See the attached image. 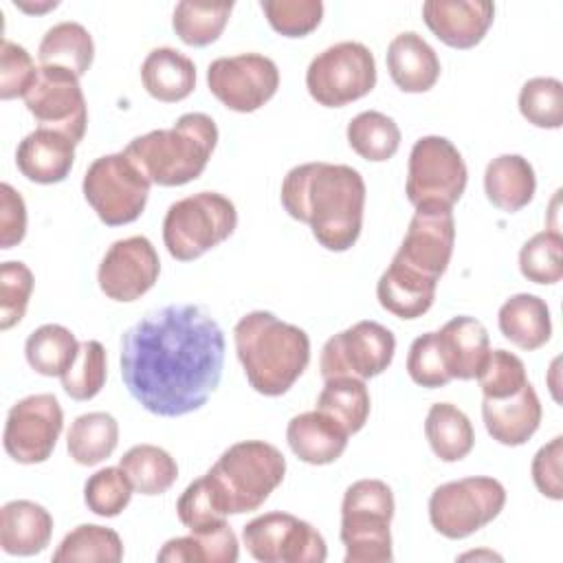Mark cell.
<instances>
[{
	"label": "cell",
	"mask_w": 563,
	"mask_h": 563,
	"mask_svg": "<svg viewBox=\"0 0 563 563\" xmlns=\"http://www.w3.org/2000/svg\"><path fill=\"white\" fill-rule=\"evenodd\" d=\"M224 332L194 303H169L121 336V376L150 413L178 418L200 409L220 385Z\"/></svg>",
	"instance_id": "obj_1"
},
{
	"label": "cell",
	"mask_w": 563,
	"mask_h": 563,
	"mask_svg": "<svg viewBox=\"0 0 563 563\" xmlns=\"http://www.w3.org/2000/svg\"><path fill=\"white\" fill-rule=\"evenodd\" d=\"M279 198L288 216L308 224L328 251H347L361 235L365 180L350 165H297L284 176Z\"/></svg>",
	"instance_id": "obj_2"
},
{
	"label": "cell",
	"mask_w": 563,
	"mask_h": 563,
	"mask_svg": "<svg viewBox=\"0 0 563 563\" xmlns=\"http://www.w3.org/2000/svg\"><path fill=\"white\" fill-rule=\"evenodd\" d=\"M233 339L249 385L264 396L286 394L310 363L308 334L268 310L244 314Z\"/></svg>",
	"instance_id": "obj_3"
},
{
	"label": "cell",
	"mask_w": 563,
	"mask_h": 563,
	"mask_svg": "<svg viewBox=\"0 0 563 563\" xmlns=\"http://www.w3.org/2000/svg\"><path fill=\"white\" fill-rule=\"evenodd\" d=\"M218 143L216 121L205 112H187L167 130H152L132 139L123 154L161 187H180L196 180Z\"/></svg>",
	"instance_id": "obj_4"
},
{
	"label": "cell",
	"mask_w": 563,
	"mask_h": 563,
	"mask_svg": "<svg viewBox=\"0 0 563 563\" xmlns=\"http://www.w3.org/2000/svg\"><path fill=\"white\" fill-rule=\"evenodd\" d=\"M227 515L257 510L286 475L282 451L264 440L231 444L205 473Z\"/></svg>",
	"instance_id": "obj_5"
},
{
	"label": "cell",
	"mask_w": 563,
	"mask_h": 563,
	"mask_svg": "<svg viewBox=\"0 0 563 563\" xmlns=\"http://www.w3.org/2000/svg\"><path fill=\"white\" fill-rule=\"evenodd\" d=\"M394 493L383 479H358L347 486L341 504V541L345 563H389Z\"/></svg>",
	"instance_id": "obj_6"
},
{
	"label": "cell",
	"mask_w": 563,
	"mask_h": 563,
	"mask_svg": "<svg viewBox=\"0 0 563 563\" xmlns=\"http://www.w3.org/2000/svg\"><path fill=\"white\" fill-rule=\"evenodd\" d=\"M238 227L235 205L218 191H198L169 205L163 220V242L178 262H191L220 242Z\"/></svg>",
	"instance_id": "obj_7"
},
{
	"label": "cell",
	"mask_w": 563,
	"mask_h": 563,
	"mask_svg": "<svg viewBox=\"0 0 563 563\" xmlns=\"http://www.w3.org/2000/svg\"><path fill=\"white\" fill-rule=\"evenodd\" d=\"M468 172L457 147L444 136L413 143L407 165V200L416 209H451L464 194Z\"/></svg>",
	"instance_id": "obj_8"
},
{
	"label": "cell",
	"mask_w": 563,
	"mask_h": 563,
	"mask_svg": "<svg viewBox=\"0 0 563 563\" xmlns=\"http://www.w3.org/2000/svg\"><path fill=\"white\" fill-rule=\"evenodd\" d=\"M150 178L123 154H106L84 174V198L108 227L134 222L147 202Z\"/></svg>",
	"instance_id": "obj_9"
},
{
	"label": "cell",
	"mask_w": 563,
	"mask_h": 563,
	"mask_svg": "<svg viewBox=\"0 0 563 563\" xmlns=\"http://www.w3.org/2000/svg\"><path fill=\"white\" fill-rule=\"evenodd\" d=\"M506 504L495 477H464L438 486L429 497L431 526L446 539H464L490 523Z\"/></svg>",
	"instance_id": "obj_10"
},
{
	"label": "cell",
	"mask_w": 563,
	"mask_h": 563,
	"mask_svg": "<svg viewBox=\"0 0 563 563\" xmlns=\"http://www.w3.org/2000/svg\"><path fill=\"white\" fill-rule=\"evenodd\" d=\"M376 86V62L361 42H339L312 57L306 70L310 97L325 108L347 106Z\"/></svg>",
	"instance_id": "obj_11"
},
{
	"label": "cell",
	"mask_w": 563,
	"mask_h": 563,
	"mask_svg": "<svg viewBox=\"0 0 563 563\" xmlns=\"http://www.w3.org/2000/svg\"><path fill=\"white\" fill-rule=\"evenodd\" d=\"M244 545L262 563H323L325 539L308 521L290 512H264L242 530Z\"/></svg>",
	"instance_id": "obj_12"
},
{
	"label": "cell",
	"mask_w": 563,
	"mask_h": 563,
	"mask_svg": "<svg viewBox=\"0 0 563 563\" xmlns=\"http://www.w3.org/2000/svg\"><path fill=\"white\" fill-rule=\"evenodd\" d=\"M396 336L378 321H358L352 328L330 336L321 350L319 369L323 380L336 376L374 378L383 374L394 358Z\"/></svg>",
	"instance_id": "obj_13"
},
{
	"label": "cell",
	"mask_w": 563,
	"mask_h": 563,
	"mask_svg": "<svg viewBox=\"0 0 563 563\" xmlns=\"http://www.w3.org/2000/svg\"><path fill=\"white\" fill-rule=\"evenodd\" d=\"M211 95L233 112H255L279 88L277 64L260 53L218 57L207 68Z\"/></svg>",
	"instance_id": "obj_14"
},
{
	"label": "cell",
	"mask_w": 563,
	"mask_h": 563,
	"mask_svg": "<svg viewBox=\"0 0 563 563\" xmlns=\"http://www.w3.org/2000/svg\"><path fill=\"white\" fill-rule=\"evenodd\" d=\"M24 103L40 128L62 132L75 143L84 139L88 110L79 77L70 70L57 66H40L31 90L24 95Z\"/></svg>",
	"instance_id": "obj_15"
},
{
	"label": "cell",
	"mask_w": 563,
	"mask_h": 563,
	"mask_svg": "<svg viewBox=\"0 0 563 563\" xmlns=\"http://www.w3.org/2000/svg\"><path fill=\"white\" fill-rule=\"evenodd\" d=\"M64 427V411L53 394L18 400L7 416L4 451L20 464L46 462Z\"/></svg>",
	"instance_id": "obj_16"
},
{
	"label": "cell",
	"mask_w": 563,
	"mask_h": 563,
	"mask_svg": "<svg viewBox=\"0 0 563 563\" xmlns=\"http://www.w3.org/2000/svg\"><path fill=\"white\" fill-rule=\"evenodd\" d=\"M161 260L145 235L117 240L103 255L97 273L99 288L114 301H134L143 297L158 279Z\"/></svg>",
	"instance_id": "obj_17"
},
{
	"label": "cell",
	"mask_w": 563,
	"mask_h": 563,
	"mask_svg": "<svg viewBox=\"0 0 563 563\" xmlns=\"http://www.w3.org/2000/svg\"><path fill=\"white\" fill-rule=\"evenodd\" d=\"M455 222L451 209H416L394 260L438 282L451 262Z\"/></svg>",
	"instance_id": "obj_18"
},
{
	"label": "cell",
	"mask_w": 563,
	"mask_h": 563,
	"mask_svg": "<svg viewBox=\"0 0 563 563\" xmlns=\"http://www.w3.org/2000/svg\"><path fill=\"white\" fill-rule=\"evenodd\" d=\"M424 24L451 48H473L488 33L495 20V4L488 0H427Z\"/></svg>",
	"instance_id": "obj_19"
},
{
	"label": "cell",
	"mask_w": 563,
	"mask_h": 563,
	"mask_svg": "<svg viewBox=\"0 0 563 563\" xmlns=\"http://www.w3.org/2000/svg\"><path fill=\"white\" fill-rule=\"evenodd\" d=\"M75 145L77 143L62 132L37 128L20 141L15 150V165L31 183H62L73 169Z\"/></svg>",
	"instance_id": "obj_20"
},
{
	"label": "cell",
	"mask_w": 563,
	"mask_h": 563,
	"mask_svg": "<svg viewBox=\"0 0 563 563\" xmlns=\"http://www.w3.org/2000/svg\"><path fill=\"white\" fill-rule=\"evenodd\" d=\"M484 427L504 446L526 444L541 422V402L530 383L508 398H484Z\"/></svg>",
	"instance_id": "obj_21"
},
{
	"label": "cell",
	"mask_w": 563,
	"mask_h": 563,
	"mask_svg": "<svg viewBox=\"0 0 563 563\" xmlns=\"http://www.w3.org/2000/svg\"><path fill=\"white\" fill-rule=\"evenodd\" d=\"M350 433L328 413L314 409L290 418L286 427V440L290 451L306 464L323 466L336 462L345 446Z\"/></svg>",
	"instance_id": "obj_22"
},
{
	"label": "cell",
	"mask_w": 563,
	"mask_h": 563,
	"mask_svg": "<svg viewBox=\"0 0 563 563\" xmlns=\"http://www.w3.org/2000/svg\"><path fill=\"white\" fill-rule=\"evenodd\" d=\"M387 70L402 92H427L440 77V59L422 35L405 31L387 46Z\"/></svg>",
	"instance_id": "obj_23"
},
{
	"label": "cell",
	"mask_w": 563,
	"mask_h": 563,
	"mask_svg": "<svg viewBox=\"0 0 563 563\" xmlns=\"http://www.w3.org/2000/svg\"><path fill=\"white\" fill-rule=\"evenodd\" d=\"M53 534L51 512L29 499L7 501L0 510V545L7 554H40Z\"/></svg>",
	"instance_id": "obj_24"
},
{
	"label": "cell",
	"mask_w": 563,
	"mask_h": 563,
	"mask_svg": "<svg viewBox=\"0 0 563 563\" xmlns=\"http://www.w3.org/2000/svg\"><path fill=\"white\" fill-rule=\"evenodd\" d=\"M438 343L451 378H477L490 347L488 332L482 321L473 317H453L438 330Z\"/></svg>",
	"instance_id": "obj_25"
},
{
	"label": "cell",
	"mask_w": 563,
	"mask_h": 563,
	"mask_svg": "<svg viewBox=\"0 0 563 563\" xmlns=\"http://www.w3.org/2000/svg\"><path fill=\"white\" fill-rule=\"evenodd\" d=\"M435 286V279L411 271L398 260H391L376 284V297L378 303L394 317L418 319L433 306Z\"/></svg>",
	"instance_id": "obj_26"
},
{
	"label": "cell",
	"mask_w": 563,
	"mask_h": 563,
	"mask_svg": "<svg viewBox=\"0 0 563 563\" xmlns=\"http://www.w3.org/2000/svg\"><path fill=\"white\" fill-rule=\"evenodd\" d=\"M141 81L150 97L163 103H176L194 92L196 66L180 51L161 46L150 51L143 59Z\"/></svg>",
	"instance_id": "obj_27"
},
{
	"label": "cell",
	"mask_w": 563,
	"mask_h": 563,
	"mask_svg": "<svg viewBox=\"0 0 563 563\" xmlns=\"http://www.w3.org/2000/svg\"><path fill=\"white\" fill-rule=\"evenodd\" d=\"M484 189L486 198L497 209L515 213L534 198V169L528 163V158L519 154H501L486 165Z\"/></svg>",
	"instance_id": "obj_28"
},
{
	"label": "cell",
	"mask_w": 563,
	"mask_h": 563,
	"mask_svg": "<svg viewBox=\"0 0 563 563\" xmlns=\"http://www.w3.org/2000/svg\"><path fill=\"white\" fill-rule=\"evenodd\" d=\"M501 334L521 350H539L550 341L552 321L548 303L530 292H519L506 299L497 314Z\"/></svg>",
	"instance_id": "obj_29"
},
{
	"label": "cell",
	"mask_w": 563,
	"mask_h": 563,
	"mask_svg": "<svg viewBox=\"0 0 563 563\" xmlns=\"http://www.w3.org/2000/svg\"><path fill=\"white\" fill-rule=\"evenodd\" d=\"M240 554L235 532L222 523L207 532L169 539L156 554L163 563H235Z\"/></svg>",
	"instance_id": "obj_30"
},
{
	"label": "cell",
	"mask_w": 563,
	"mask_h": 563,
	"mask_svg": "<svg viewBox=\"0 0 563 563\" xmlns=\"http://www.w3.org/2000/svg\"><path fill=\"white\" fill-rule=\"evenodd\" d=\"M37 57L42 66L66 68L73 75L81 77L88 73L95 57L92 35L79 22L53 24L40 42Z\"/></svg>",
	"instance_id": "obj_31"
},
{
	"label": "cell",
	"mask_w": 563,
	"mask_h": 563,
	"mask_svg": "<svg viewBox=\"0 0 563 563\" xmlns=\"http://www.w3.org/2000/svg\"><path fill=\"white\" fill-rule=\"evenodd\" d=\"M424 435L431 451L442 462H460L475 444V433L468 416L451 402L431 405L424 420Z\"/></svg>",
	"instance_id": "obj_32"
},
{
	"label": "cell",
	"mask_w": 563,
	"mask_h": 563,
	"mask_svg": "<svg viewBox=\"0 0 563 563\" xmlns=\"http://www.w3.org/2000/svg\"><path fill=\"white\" fill-rule=\"evenodd\" d=\"M119 444V424L106 411L77 416L68 429L66 446L70 457L81 466H95L110 457Z\"/></svg>",
	"instance_id": "obj_33"
},
{
	"label": "cell",
	"mask_w": 563,
	"mask_h": 563,
	"mask_svg": "<svg viewBox=\"0 0 563 563\" xmlns=\"http://www.w3.org/2000/svg\"><path fill=\"white\" fill-rule=\"evenodd\" d=\"M119 466L141 495H163L178 477L176 460L156 444H136L123 453Z\"/></svg>",
	"instance_id": "obj_34"
},
{
	"label": "cell",
	"mask_w": 563,
	"mask_h": 563,
	"mask_svg": "<svg viewBox=\"0 0 563 563\" xmlns=\"http://www.w3.org/2000/svg\"><path fill=\"white\" fill-rule=\"evenodd\" d=\"M317 409L334 418L350 435L361 431L369 418V391L365 380L352 376L328 378L317 398Z\"/></svg>",
	"instance_id": "obj_35"
},
{
	"label": "cell",
	"mask_w": 563,
	"mask_h": 563,
	"mask_svg": "<svg viewBox=\"0 0 563 563\" xmlns=\"http://www.w3.org/2000/svg\"><path fill=\"white\" fill-rule=\"evenodd\" d=\"M75 334L59 323H44L26 339L24 354L29 365L42 376H62L77 358Z\"/></svg>",
	"instance_id": "obj_36"
},
{
	"label": "cell",
	"mask_w": 563,
	"mask_h": 563,
	"mask_svg": "<svg viewBox=\"0 0 563 563\" xmlns=\"http://www.w3.org/2000/svg\"><path fill=\"white\" fill-rule=\"evenodd\" d=\"M347 143L365 161H389L400 147V128L378 110H365L347 123Z\"/></svg>",
	"instance_id": "obj_37"
},
{
	"label": "cell",
	"mask_w": 563,
	"mask_h": 563,
	"mask_svg": "<svg viewBox=\"0 0 563 563\" xmlns=\"http://www.w3.org/2000/svg\"><path fill=\"white\" fill-rule=\"evenodd\" d=\"M233 2H194L183 0L176 4L172 15V26L176 35L187 46H207L220 37L224 31Z\"/></svg>",
	"instance_id": "obj_38"
},
{
	"label": "cell",
	"mask_w": 563,
	"mask_h": 563,
	"mask_svg": "<svg viewBox=\"0 0 563 563\" xmlns=\"http://www.w3.org/2000/svg\"><path fill=\"white\" fill-rule=\"evenodd\" d=\"M121 559H123L121 537L112 528H103L97 523L77 526L62 539V543L53 552V561L119 563Z\"/></svg>",
	"instance_id": "obj_39"
},
{
	"label": "cell",
	"mask_w": 563,
	"mask_h": 563,
	"mask_svg": "<svg viewBox=\"0 0 563 563\" xmlns=\"http://www.w3.org/2000/svg\"><path fill=\"white\" fill-rule=\"evenodd\" d=\"M106 376H108L106 350L99 341L88 339L79 343L77 358L59 378H62L64 391L73 400H90L103 389Z\"/></svg>",
	"instance_id": "obj_40"
},
{
	"label": "cell",
	"mask_w": 563,
	"mask_h": 563,
	"mask_svg": "<svg viewBox=\"0 0 563 563\" xmlns=\"http://www.w3.org/2000/svg\"><path fill=\"white\" fill-rule=\"evenodd\" d=\"M178 519L189 532H207L227 523V510L207 475L191 482L176 501Z\"/></svg>",
	"instance_id": "obj_41"
},
{
	"label": "cell",
	"mask_w": 563,
	"mask_h": 563,
	"mask_svg": "<svg viewBox=\"0 0 563 563\" xmlns=\"http://www.w3.org/2000/svg\"><path fill=\"white\" fill-rule=\"evenodd\" d=\"M519 112L537 128L563 125V84L554 77H532L521 86Z\"/></svg>",
	"instance_id": "obj_42"
},
{
	"label": "cell",
	"mask_w": 563,
	"mask_h": 563,
	"mask_svg": "<svg viewBox=\"0 0 563 563\" xmlns=\"http://www.w3.org/2000/svg\"><path fill=\"white\" fill-rule=\"evenodd\" d=\"M563 238L559 231L534 233L519 251V271L528 282L556 284L563 277Z\"/></svg>",
	"instance_id": "obj_43"
},
{
	"label": "cell",
	"mask_w": 563,
	"mask_h": 563,
	"mask_svg": "<svg viewBox=\"0 0 563 563\" xmlns=\"http://www.w3.org/2000/svg\"><path fill=\"white\" fill-rule=\"evenodd\" d=\"M132 490L134 486L121 466H106L88 477L84 501L99 517H117L128 508Z\"/></svg>",
	"instance_id": "obj_44"
},
{
	"label": "cell",
	"mask_w": 563,
	"mask_h": 563,
	"mask_svg": "<svg viewBox=\"0 0 563 563\" xmlns=\"http://www.w3.org/2000/svg\"><path fill=\"white\" fill-rule=\"evenodd\" d=\"M268 24L284 37H303L312 33L323 18L321 0H262Z\"/></svg>",
	"instance_id": "obj_45"
},
{
	"label": "cell",
	"mask_w": 563,
	"mask_h": 563,
	"mask_svg": "<svg viewBox=\"0 0 563 563\" xmlns=\"http://www.w3.org/2000/svg\"><path fill=\"white\" fill-rule=\"evenodd\" d=\"M477 383L484 398H508L528 383L523 361L508 350H490L477 374Z\"/></svg>",
	"instance_id": "obj_46"
},
{
	"label": "cell",
	"mask_w": 563,
	"mask_h": 563,
	"mask_svg": "<svg viewBox=\"0 0 563 563\" xmlns=\"http://www.w3.org/2000/svg\"><path fill=\"white\" fill-rule=\"evenodd\" d=\"M33 292V273L24 262H2L0 266V330L22 321Z\"/></svg>",
	"instance_id": "obj_47"
},
{
	"label": "cell",
	"mask_w": 563,
	"mask_h": 563,
	"mask_svg": "<svg viewBox=\"0 0 563 563\" xmlns=\"http://www.w3.org/2000/svg\"><path fill=\"white\" fill-rule=\"evenodd\" d=\"M407 372L416 385L427 389L444 387L453 380L438 343V332H424L413 339L407 354Z\"/></svg>",
	"instance_id": "obj_48"
},
{
	"label": "cell",
	"mask_w": 563,
	"mask_h": 563,
	"mask_svg": "<svg viewBox=\"0 0 563 563\" xmlns=\"http://www.w3.org/2000/svg\"><path fill=\"white\" fill-rule=\"evenodd\" d=\"M37 77V68L24 46L2 40L0 48V99L24 97Z\"/></svg>",
	"instance_id": "obj_49"
},
{
	"label": "cell",
	"mask_w": 563,
	"mask_h": 563,
	"mask_svg": "<svg viewBox=\"0 0 563 563\" xmlns=\"http://www.w3.org/2000/svg\"><path fill=\"white\" fill-rule=\"evenodd\" d=\"M561 457H563V438L556 435L548 444H543L532 460V482L537 490L554 501L563 499Z\"/></svg>",
	"instance_id": "obj_50"
},
{
	"label": "cell",
	"mask_w": 563,
	"mask_h": 563,
	"mask_svg": "<svg viewBox=\"0 0 563 563\" xmlns=\"http://www.w3.org/2000/svg\"><path fill=\"white\" fill-rule=\"evenodd\" d=\"M26 235V205L9 185H0V249H13Z\"/></svg>",
	"instance_id": "obj_51"
}]
</instances>
